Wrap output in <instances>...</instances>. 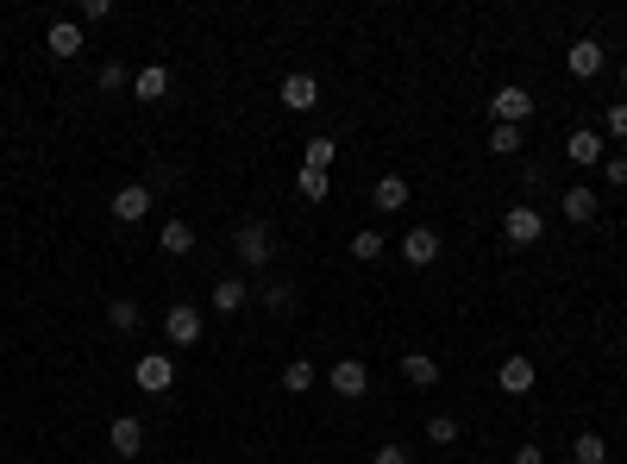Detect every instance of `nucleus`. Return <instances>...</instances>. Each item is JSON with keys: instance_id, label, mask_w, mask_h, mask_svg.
<instances>
[{"instance_id": "2f4dec72", "label": "nucleus", "mask_w": 627, "mask_h": 464, "mask_svg": "<svg viewBox=\"0 0 627 464\" xmlns=\"http://www.w3.org/2000/svg\"><path fill=\"white\" fill-rule=\"evenodd\" d=\"M101 88H107V95H120V88H126V63H120V57L101 63Z\"/></svg>"}, {"instance_id": "a878e982", "label": "nucleus", "mask_w": 627, "mask_h": 464, "mask_svg": "<svg viewBox=\"0 0 627 464\" xmlns=\"http://www.w3.org/2000/svg\"><path fill=\"white\" fill-rule=\"evenodd\" d=\"M490 151H496V157H521V151H527V145H521V126H496V132H490Z\"/></svg>"}, {"instance_id": "5701e85b", "label": "nucleus", "mask_w": 627, "mask_h": 464, "mask_svg": "<svg viewBox=\"0 0 627 464\" xmlns=\"http://www.w3.org/2000/svg\"><path fill=\"white\" fill-rule=\"evenodd\" d=\"M571 458L577 464H609V439H602V433H577L571 439Z\"/></svg>"}, {"instance_id": "473e14b6", "label": "nucleus", "mask_w": 627, "mask_h": 464, "mask_svg": "<svg viewBox=\"0 0 627 464\" xmlns=\"http://www.w3.org/2000/svg\"><path fill=\"white\" fill-rule=\"evenodd\" d=\"M370 464H414V458H408V446L389 439V446H377V458H370Z\"/></svg>"}, {"instance_id": "72a5a7b5", "label": "nucleus", "mask_w": 627, "mask_h": 464, "mask_svg": "<svg viewBox=\"0 0 627 464\" xmlns=\"http://www.w3.org/2000/svg\"><path fill=\"white\" fill-rule=\"evenodd\" d=\"M82 19H88V26H101V19H113V0H82Z\"/></svg>"}, {"instance_id": "393cba45", "label": "nucleus", "mask_w": 627, "mask_h": 464, "mask_svg": "<svg viewBox=\"0 0 627 464\" xmlns=\"http://www.w3.org/2000/svg\"><path fill=\"white\" fill-rule=\"evenodd\" d=\"M333 157H339L333 138H308V145H301V170H333Z\"/></svg>"}, {"instance_id": "0eeeda50", "label": "nucleus", "mask_w": 627, "mask_h": 464, "mask_svg": "<svg viewBox=\"0 0 627 464\" xmlns=\"http://www.w3.org/2000/svg\"><path fill=\"white\" fill-rule=\"evenodd\" d=\"M490 113H496V126H521L527 113H533V95L508 82V88H496V95H490Z\"/></svg>"}, {"instance_id": "20e7f679", "label": "nucleus", "mask_w": 627, "mask_h": 464, "mask_svg": "<svg viewBox=\"0 0 627 464\" xmlns=\"http://www.w3.org/2000/svg\"><path fill=\"white\" fill-rule=\"evenodd\" d=\"M164 339L170 345H195L201 339V308H195V301H170V308H164Z\"/></svg>"}, {"instance_id": "412c9836", "label": "nucleus", "mask_w": 627, "mask_h": 464, "mask_svg": "<svg viewBox=\"0 0 627 464\" xmlns=\"http://www.w3.org/2000/svg\"><path fill=\"white\" fill-rule=\"evenodd\" d=\"M258 301H264L270 314H289V308H295V289L283 283V276H264V283H258Z\"/></svg>"}, {"instance_id": "aec40b11", "label": "nucleus", "mask_w": 627, "mask_h": 464, "mask_svg": "<svg viewBox=\"0 0 627 464\" xmlns=\"http://www.w3.org/2000/svg\"><path fill=\"white\" fill-rule=\"evenodd\" d=\"M195 251V226L189 220H164V258H189Z\"/></svg>"}, {"instance_id": "f257e3e1", "label": "nucleus", "mask_w": 627, "mask_h": 464, "mask_svg": "<svg viewBox=\"0 0 627 464\" xmlns=\"http://www.w3.org/2000/svg\"><path fill=\"white\" fill-rule=\"evenodd\" d=\"M232 258H239L251 276H264V270H270V258H276L270 226H264V220H239V232H232Z\"/></svg>"}, {"instance_id": "9d476101", "label": "nucleus", "mask_w": 627, "mask_h": 464, "mask_svg": "<svg viewBox=\"0 0 627 464\" xmlns=\"http://www.w3.org/2000/svg\"><path fill=\"white\" fill-rule=\"evenodd\" d=\"M496 383H502V396H527V389L540 383V370H533V358H527V352H515V358H502Z\"/></svg>"}, {"instance_id": "4468645a", "label": "nucleus", "mask_w": 627, "mask_h": 464, "mask_svg": "<svg viewBox=\"0 0 627 464\" xmlns=\"http://www.w3.org/2000/svg\"><path fill=\"white\" fill-rule=\"evenodd\" d=\"M283 107H289V113H314V107H320V82L308 76V69H295V76L283 82Z\"/></svg>"}, {"instance_id": "7ed1b4c3", "label": "nucleus", "mask_w": 627, "mask_h": 464, "mask_svg": "<svg viewBox=\"0 0 627 464\" xmlns=\"http://www.w3.org/2000/svg\"><path fill=\"white\" fill-rule=\"evenodd\" d=\"M502 232H508V245H540V239H546V214H540L533 201H515V207L502 214Z\"/></svg>"}, {"instance_id": "a211bd4d", "label": "nucleus", "mask_w": 627, "mask_h": 464, "mask_svg": "<svg viewBox=\"0 0 627 464\" xmlns=\"http://www.w3.org/2000/svg\"><path fill=\"white\" fill-rule=\"evenodd\" d=\"M370 201H377V214H402V207H408V182L402 176H377Z\"/></svg>"}, {"instance_id": "2eb2a0df", "label": "nucleus", "mask_w": 627, "mask_h": 464, "mask_svg": "<svg viewBox=\"0 0 627 464\" xmlns=\"http://www.w3.org/2000/svg\"><path fill=\"white\" fill-rule=\"evenodd\" d=\"M559 207H565V220H571V226H590L602 201H596V189H584V182H577V189H565V195H559Z\"/></svg>"}, {"instance_id": "f3484780", "label": "nucleus", "mask_w": 627, "mask_h": 464, "mask_svg": "<svg viewBox=\"0 0 627 464\" xmlns=\"http://www.w3.org/2000/svg\"><path fill=\"white\" fill-rule=\"evenodd\" d=\"M402 377H408L414 389H433V383H439V358H433V352H402Z\"/></svg>"}, {"instance_id": "cd10ccee", "label": "nucleus", "mask_w": 627, "mask_h": 464, "mask_svg": "<svg viewBox=\"0 0 627 464\" xmlns=\"http://www.w3.org/2000/svg\"><path fill=\"white\" fill-rule=\"evenodd\" d=\"M295 189L308 195V201H327V195H333V182H327V170H301V176H295Z\"/></svg>"}, {"instance_id": "6ab92c4d", "label": "nucleus", "mask_w": 627, "mask_h": 464, "mask_svg": "<svg viewBox=\"0 0 627 464\" xmlns=\"http://www.w3.org/2000/svg\"><path fill=\"white\" fill-rule=\"evenodd\" d=\"M245 301H251L245 276H220V283H214V314H239Z\"/></svg>"}, {"instance_id": "39448f33", "label": "nucleus", "mask_w": 627, "mask_h": 464, "mask_svg": "<svg viewBox=\"0 0 627 464\" xmlns=\"http://www.w3.org/2000/svg\"><path fill=\"white\" fill-rule=\"evenodd\" d=\"M602 63H609V51H602V44H596V38H571V44H565V69H571V76H577V82H590V76H602Z\"/></svg>"}, {"instance_id": "c756f323", "label": "nucleus", "mask_w": 627, "mask_h": 464, "mask_svg": "<svg viewBox=\"0 0 627 464\" xmlns=\"http://www.w3.org/2000/svg\"><path fill=\"white\" fill-rule=\"evenodd\" d=\"M427 439H433V446H458V421H452V414H433V421H427Z\"/></svg>"}, {"instance_id": "dca6fc26", "label": "nucleus", "mask_w": 627, "mask_h": 464, "mask_svg": "<svg viewBox=\"0 0 627 464\" xmlns=\"http://www.w3.org/2000/svg\"><path fill=\"white\" fill-rule=\"evenodd\" d=\"M132 95H138V101H164V95H170V69H164V63H145V69L132 76Z\"/></svg>"}, {"instance_id": "1a4fd4ad", "label": "nucleus", "mask_w": 627, "mask_h": 464, "mask_svg": "<svg viewBox=\"0 0 627 464\" xmlns=\"http://www.w3.org/2000/svg\"><path fill=\"white\" fill-rule=\"evenodd\" d=\"M151 189H145V182H126V189L120 195H113V220H120V226H138V220H145L151 214Z\"/></svg>"}, {"instance_id": "9b49d317", "label": "nucleus", "mask_w": 627, "mask_h": 464, "mask_svg": "<svg viewBox=\"0 0 627 464\" xmlns=\"http://www.w3.org/2000/svg\"><path fill=\"white\" fill-rule=\"evenodd\" d=\"M327 383H333V396H345V402H358V396H364V389H370V370H364V358H339Z\"/></svg>"}, {"instance_id": "c85d7f7f", "label": "nucleus", "mask_w": 627, "mask_h": 464, "mask_svg": "<svg viewBox=\"0 0 627 464\" xmlns=\"http://www.w3.org/2000/svg\"><path fill=\"white\" fill-rule=\"evenodd\" d=\"M352 258H358V264H370V258H383V232H370V226H364V232H358V239H352Z\"/></svg>"}, {"instance_id": "f8f14e48", "label": "nucleus", "mask_w": 627, "mask_h": 464, "mask_svg": "<svg viewBox=\"0 0 627 464\" xmlns=\"http://www.w3.org/2000/svg\"><path fill=\"white\" fill-rule=\"evenodd\" d=\"M565 157H571V164H602V157H609V138H602V132H590V126H577L571 138H565Z\"/></svg>"}, {"instance_id": "4be33fe9", "label": "nucleus", "mask_w": 627, "mask_h": 464, "mask_svg": "<svg viewBox=\"0 0 627 464\" xmlns=\"http://www.w3.org/2000/svg\"><path fill=\"white\" fill-rule=\"evenodd\" d=\"M138 320H145V308H138V301H126V295L107 301V327H113V333H138Z\"/></svg>"}, {"instance_id": "f03ea898", "label": "nucleus", "mask_w": 627, "mask_h": 464, "mask_svg": "<svg viewBox=\"0 0 627 464\" xmlns=\"http://www.w3.org/2000/svg\"><path fill=\"white\" fill-rule=\"evenodd\" d=\"M132 383L145 389V396H170V389H176V358L170 352H138Z\"/></svg>"}, {"instance_id": "f704fd0d", "label": "nucleus", "mask_w": 627, "mask_h": 464, "mask_svg": "<svg viewBox=\"0 0 627 464\" xmlns=\"http://www.w3.org/2000/svg\"><path fill=\"white\" fill-rule=\"evenodd\" d=\"M515 464H546V452H540V446H521V452H515Z\"/></svg>"}, {"instance_id": "6e6552de", "label": "nucleus", "mask_w": 627, "mask_h": 464, "mask_svg": "<svg viewBox=\"0 0 627 464\" xmlns=\"http://www.w3.org/2000/svg\"><path fill=\"white\" fill-rule=\"evenodd\" d=\"M107 446H113V458H138V452H145V421H132V414H113Z\"/></svg>"}, {"instance_id": "bb28decb", "label": "nucleus", "mask_w": 627, "mask_h": 464, "mask_svg": "<svg viewBox=\"0 0 627 464\" xmlns=\"http://www.w3.org/2000/svg\"><path fill=\"white\" fill-rule=\"evenodd\" d=\"M602 138L627 145V101H609V113H602Z\"/></svg>"}, {"instance_id": "c9c22d12", "label": "nucleus", "mask_w": 627, "mask_h": 464, "mask_svg": "<svg viewBox=\"0 0 627 464\" xmlns=\"http://www.w3.org/2000/svg\"><path fill=\"white\" fill-rule=\"evenodd\" d=\"M621 82H627V63H621Z\"/></svg>"}, {"instance_id": "ddd939ff", "label": "nucleus", "mask_w": 627, "mask_h": 464, "mask_svg": "<svg viewBox=\"0 0 627 464\" xmlns=\"http://www.w3.org/2000/svg\"><path fill=\"white\" fill-rule=\"evenodd\" d=\"M44 51L51 57H82V19H51V32H44Z\"/></svg>"}, {"instance_id": "423d86ee", "label": "nucleus", "mask_w": 627, "mask_h": 464, "mask_svg": "<svg viewBox=\"0 0 627 464\" xmlns=\"http://www.w3.org/2000/svg\"><path fill=\"white\" fill-rule=\"evenodd\" d=\"M402 264H408V270L439 264V232H433V226H408V232H402Z\"/></svg>"}, {"instance_id": "b1692460", "label": "nucleus", "mask_w": 627, "mask_h": 464, "mask_svg": "<svg viewBox=\"0 0 627 464\" xmlns=\"http://www.w3.org/2000/svg\"><path fill=\"white\" fill-rule=\"evenodd\" d=\"M283 389H289V396H308V389H314V358H289L283 364Z\"/></svg>"}, {"instance_id": "e433bc0d", "label": "nucleus", "mask_w": 627, "mask_h": 464, "mask_svg": "<svg viewBox=\"0 0 627 464\" xmlns=\"http://www.w3.org/2000/svg\"><path fill=\"white\" fill-rule=\"evenodd\" d=\"M458 464H471V458H458Z\"/></svg>"}, {"instance_id": "7c9ffc66", "label": "nucleus", "mask_w": 627, "mask_h": 464, "mask_svg": "<svg viewBox=\"0 0 627 464\" xmlns=\"http://www.w3.org/2000/svg\"><path fill=\"white\" fill-rule=\"evenodd\" d=\"M602 182H609V189H627V151L602 157Z\"/></svg>"}]
</instances>
